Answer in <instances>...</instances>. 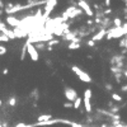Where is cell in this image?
<instances>
[{
    "mask_svg": "<svg viewBox=\"0 0 127 127\" xmlns=\"http://www.w3.org/2000/svg\"><path fill=\"white\" fill-rule=\"evenodd\" d=\"M104 15H108V14H111V13H112V9H109V8H108V9H104Z\"/></svg>",
    "mask_w": 127,
    "mask_h": 127,
    "instance_id": "d4e9b609",
    "label": "cell"
},
{
    "mask_svg": "<svg viewBox=\"0 0 127 127\" xmlns=\"http://www.w3.org/2000/svg\"><path fill=\"white\" fill-rule=\"evenodd\" d=\"M8 104L10 107H15V104H17V97H10V98H9Z\"/></svg>",
    "mask_w": 127,
    "mask_h": 127,
    "instance_id": "9a60e30c",
    "label": "cell"
},
{
    "mask_svg": "<svg viewBox=\"0 0 127 127\" xmlns=\"http://www.w3.org/2000/svg\"><path fill=\"white\" fill-rule=\"evenodd\" d=\"M121 92L127 93V84H125V85H122V87H121Z\"/></svg>",
    "mask_w": 127,
    "mask_h": 127,
    "instance_id": "484cf974",
    "label": "cell"
},
{
    "mask_svg": "<svg viewBox=\"0 0 127 127\" xmlns=\"http://www.w3.org/2000/svg\"><path fill=\"white\" fill-rule=\"evenodd\" d=\"M6 23L9 25H12L13 28H19L20 24H22V19H18L15 15H8L6 17Z\"/></svg>",
    "mask_w": 127,
    "mask_h": 127,
    "instance_id": "52a82bcc",
    "label": "cell"
},
{
    "mask_svg": "<svg viewBox=\"0 0 127 127\" xmlns=\"http://www.w3.org/2000/svg\"><path fill=\"white\" fill-rule=\"evenodd\" d=\"M58 43H60V41H58L57 38H53L52 41H50V42L47 43V46H48V47H52L53 44H58Z\"/></svg>",
    "mask_w": 127,
    "mask_h": 127,
    "instance_id": "ac0fdd59",
    "label": "cell"
},
{
    "mask_svg": "<svg viewBox=\"0 0 127 127\" xmlns=\"http://www.w3.org/2000/svg\"><path fill=\"white\" fill-rule=\"evenodd\" d=\"M53 120V116L52 114H41L37 117V122L38 123H42V122H48V121H51Z\"/></svg>",
    "mask_w": 127,
    "mask_h": 127,
    "instance_id": "9c48e42d",
    "label": "cell"
},
{
    "mask_svg": "<svg viewBox=\"0 0 127 127\" xmlns=\"http://www.w3.org/2000/svg\"><path fill=\"white\" fill-rule=\"evenodd\" d=\"M76 4H78V6H79V8H80L81 10H83L88 17L92 18V17L95 15V14H94V12H93V9H92V6H90V5H89V3H87L85 0H79V1L76 3Z\"/></svg>",
    "mask_w": 127,
    "mask_h": 127,
    "instance_id": "8992f818",
    "label": "cell"
},
{
    "mask_svg": "<svg viewBox=\"0 0 127 127\" xmlns=\"http://www.w3.org/2000/svg\"><path fill=\"white\" fill-rule=\"evenodd\" d=\"M9 39H10V38H9L6 34H1V36H0V41H1V42H8Z\"/></svg>",
    "mask_w": 127,
    "mask_h": 127,
    "instance_id": "ffe728a7",
    "label": "cell"
},
{
    "mask_svg": "<svg viewBox=\"0 0 127 127\" xmlns=\"http://www.w3.org/2000/svg\"><path fill=\"white\" fill-rule=\"evenodd\" d=\"M8 72H9V70H8L6 67H5V69L3 70V75H8Z\"/></svg>",
    "mask_w": 127,
    "mask_h": 127,
    "instance_id": "83f0119b",
    "label": "cell"
},
{
    "mask_svg": "<svg viewBox=\"0 0 127 127\" xmlns=\"http://www.w3.org/2000/svg\"><path fill=\"white\" fill-rule=\"evenodd\" d=\"M104 5H106L107 8H109L111 6V0H106V1H104Z\"/></svg>",
    "mask_w": 127,
    "mask_h": 127,
    "instance_id": "4316f807",
    "label": "cell"
},
{
    "mask_svg": "<svg viewBox=\"0 0 127 127\" xmlns=\"http://www.w3.org/2000/svg\"><path fill=\"white\" fill-rule=\"evenodd\" d=\"M118 47H121V48L126 47V37H125V38H122V39L120 41V44H118Z\"/></svg>",
    "mask_w": 127,
    "mask_h": 127,
    "instance_id": "44dd1931",
    "label": "cell"
},
{
    "mask_svg": "<svg viewBox=\"0 0 127 127\" xmlns=\"http://www.w3.org/2000/svg\"><path fill=\"white\" fill-rule=\"evenodd\" d=\"M81 102H83V99H81L80 97L78 98V99H76V101L74 102V108H75V109H79V108H80V106H81Z\"/></svg>",
    "mask_w": 127,
    "mask_h": 127,
    "instance_id": "e0dca14e",
    "label": "cell"
},
{
    "mask_svg": "<svg viewBox=\"0 0 127 127\" xmlns=\"http://www.w3.org/2000/svg\"><path fill=\"white\" fill-rule=\"evenodd\" d=\"M113 25H114V28H121V27L123 25L121 18H114V19H113Z\"/></svg>",
    "mask_w": 127,
    "mask_h": 127,
    "instance_id": "8fae6325",
    "label": "cell"
},
{
    "mask_svg": "<svg viewBox=\"0 0 127 127\" xmlns=\"http://www.w3.org/2000/svg\"><path fill=\"white\" fill-rule=\"evenodd\" d=\"M112 99L114 102H122L123 101V98H122L120 94H117V93H112Z\"/></svg>",
    "mask_w": 127,
    "mask_h": 127,
    "instance_id": "7c38bea8",
    "label": "cell"
},
{
    "mask_svg": "<svg viewBox=\"0 0 127 127\" xmlns=\"http://www.w3.org/2000/svg\"><path fill=\"white\" fill-rule=\"evenodd\" d=\"M56 5H57V1H56V0H48V1L46 3V5H44L43 18H42V20H43V22H46V20L48 19L50 14H51V12L53 10V8H55Z\"/></svg>",
    "mask_w": 127,
    "mask_h": 127,
    "instance_id": "5b68a950",
    "label": "cell"
},
{
    "mask_svg": "<svg viewBox=\"0 0 127 127\" xmlns=\"http://www.w3.org/2000/svg\"><path fill=\"white\" fill-rule=\"evenodd\" d=\"M34 47H36V50H37L38 52H42V51H46L47 43H44V42H38V43H34Z\"/></svg>",
    "mask_w": 127,
    "mask_h": 127,
    "instance_id": "30bf717a",
    "label": "cell"
},
{
    "mask_svg": "<svg viewBox=\"0 0 127 127\" xmlns=\"http://www.w3.org/2000/svg\"><path fill=\"white\" fill-rule=\"evenodd\" d=\"M126 50H127V36H126Z\"/></svg>",
    "mask_w": 127,
    "mask_h": 127,
    "instance_id": "4dcf8cb0",
    "label": "cell"
},
{
    "mask_svg": "<svg viewBox=\"0 0 127 127\" xmlns=\"http://www.w3.org/2000/svg\"><path fill=\"white\" fill-rule=\"evenodd\" d=\"M125 5H126V8H127V0H126V1H125Z\"/></svg>",
    "mask_w": 127,
    "mask_h": 127,
    "instance_id": "1f68e13d",
    "label": "cell"
},
{
    "mask_svg": "<svg viewBox=\"0 0 127 127\" xmlns=\"http://www.w3.org/2000/svg\"><path fill=\"white\" fill-rule=\"evenodd\" d=\"M106 90H108V92H112V90H113L112 84H109V83H108V84H106Z\"/></svg>",
    "mask_w": 127,
    "mask_h": 127,
    "instance_id": "cb8c5ba5",
    "label": "cell"
},
{
    "mask_svg": "<svg viewBox=\"0 0 127 127\" xmlns=\"http://www.w3.org/2000/svg\"><path fill=\"white\" fill-rule=\"evenodd\" d=\"M25 43H27V53L29 55L31 60H32V61H38V60H39V52L36 50L34 44L31 43V42H28V41H27Z\"/></svg>",
    "mask_w": 127,
    "mask_h": 127,
    "instance_id": "277c9868",
    "label": "cell"
},
{
    "mask_svg": "<svg viewBox=\"0 0 127 127\" xmlns=\"http://www.w3.org/2000/svg\"><path fill=\"white\" fill-rule=\"evenodd\" d=\"M123 13H126V15H127V8H125V9H123Z\"/></svg>",
    "mask_w": 127,
    "mask_h": 127,
    "instance_id": "f546056e",
    "label": "cell"
},
{
    "mask_svg": "<svg viewBox=\"0 0 127 127\" xmlns=\"http://www.w3.org/2000/svg\"><path fill=\"white\" fill-rule=\"evenodd\" d=\"M67 48H69V50H78V48H80V43H74V42H71V43H69Z\"/></svg>",
    "mask_w": 127,
    "mask_h": 127,
    "instance_id": "2e32d148",
    "label": "cell"
},
{
    "mask_svg": "<svg viewBox=\"0 0 127 127\" xmlns=\"http://www.w3.org/2000/svg\"><path fill=\"white\" fill-rule=\"evenodd\" d=\"M87 44H88L89 47H94V46H95V42H94L93 39H89L88 42H87Z\"/></svg>",
    "mask_w": 127,
    "mask_h": 127,
    "instance_id": "603a6c76",
    "label": "cell"
},
{
    "mask_svg": "<svg viewBox=\"0 0 127 127\" xmlns=\"http://www.w3.org/2000/svg\"><path fill=\"white\" fill-rule=\"evenodd\" d=\"M71 71L74 72V74L78 76V78H79L81 81H84V83H88V84H89V83H92V81H93V80H92V76H90L87 71H84L83 69H80L79 66L72 65V66H71Z\"/></svg>",
    "mask_w": 127,
    "mask_h": 127,
    "instance_id": "6da1fadb",
    "label": "cell"
},
{
    "mask_svg": "<svg viewBox=\"0 0 127 127\" xmlns=\"http://www.w3.org/2000/svg\"><path fill=\"white\" fill-rule=\"evenodd\" d=\"M64 95H65L66 101H67V102H70V103H74L76 99L79 98L78 92H76L74 88L67 87V85H65V87H64Z\"/></svg>",
    "mask_w": 127,
    "mask_h": 127,
    "instance_id": "7a4b0ae2",
    "label": "cell"
},
{
    "mask_svg": "<svg viewBox=\"0 0 127 127\" xmlns=\"http://www.w3.org/2000/svg\"><path fill=\"white\" fill-rule=\"evenodd\" d=\"M38 95H39V94H38V89L34 88L33 90H32V93H31V97L33 98V99H36V101H38V98H39Z\"/></svg>",
    "mask_w": 127,
    "mask_h": 127,
    "instance_id": "5bb4252c",
    "label": "cell"
},
{
    "mask_svg": "<svg viewBox=\"0 0 127 127\" xmlns=\"http://www.w3.org/2000/svg\"><path fill=\"white\" fill-rule=\"evenodd\" d=\"M6 53V47L5 46H0V55L4 56Z\"/></svg>",
    "mask_w": 127,
    "mask_h": 127,
    "instance_id": "7402d4cb",
    "label": "cell"
},
{
    "mask_svg": "<svg viewBox=\"0 0 127 127\" xmlns=\"http://www.w3.org/2000/svg\"><path fill=\"white\" fill-rule=\"evenodd\" d=\"M25 52H27V43H24L23 47H22V52H20V60L22 61L25 58Z\"/></svg>",
    "mask_w": 127,
    "mask_h": 127,
    "instance_id": "4fadbf2b",
    "label": "cell"
},
{
    "mask_svg": "<svg viewBox=\"0 0 127 127\" xmlns=\"http://www.w3.org/2000/svg\"><path fill=\"white\" fill-rule=\"evenodd\" d=\"M125 19H126V20H127V15H125Z\"/></svg>",
    "mask_w": 127,
    "mask_h": 127,
    "instance_id": "d6a6232c",
    "label": "cell"
},
{
    "mask_svg": "<svg viewBox=\"0 0 127 127\" xmlns=\"http://www.w3.org/2000/svg\"><path fill=\"white\" fill-rule=\"evenodd\" d=\"M64 107H65L66 109H69V108H74V103H70V102H65V103H64Z\"/></svg>",
    "mask_w": 127,
    "mask_h": 127,
    "instance_id": "d6986e66",
    "label": "cell"
},
{
    "mask_svg": "<svg viewBox=\"0 0 127 127\" xmlns=\"http://www.w3.org/2000/svg\"><path fill=\"white\" fill-rule=\"evenodd\" d=\"M107 33H108V32H107L106 29H99L97 33H95L93 37H92V39L94 41V42H98V41L103 39L104 37H107Z\"/></svg>",
    "mask_w": 127,
    "mask_h": 127,
    "instance_id": "ba28073f",
    "label": "cell"
},
{
    "mask_svg": "<svg viewBox=\"0 0 127 127\" xmlns=\"http://www.w3.org/2000/svg\"><path fill=\"white\" fill-rule=\"evenodd\" d=\"M90 101H92V89H87V90H84V99H83L84 108L87 111V113H92V111H93L92 102Z\"/></svg>",
    "mask_w": 127,
    "mask_h": 127,
    "instance_id": "3957f363",
    "label": "cell"
},
{
    "mask_svg": "<svg viewBox=\"0 0 127 127\" xmlns=\"http://www.w3.org/2000/svg\"><path fill=\"white\" fill-rule=\"evenodd\" d=\"M87 24H88V25H92V24H93V20H92V19H88V20H87Z\"/></svg>",
    "mask_w": 127,
    "mask_h": 127,
    "instance_id": "f1b7e54d",
    "label": "cell"
}]
</instances>
